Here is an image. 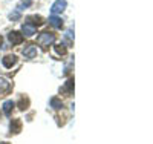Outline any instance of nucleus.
Masks as SVG:
<instances>
[{
    "mask_svg": "<svg viewBox=\"0 0 153 144\" xmlns=\"http://www.w3.org/2000/svg\"><path fill=\"white\" fill-rule=\"evenodd\" d=\"M2 43H3V38H2V37H0V45H2Z\"/></svg>",
    "mask_w": 153,
    "mask_h": 144,
    "instance_id": "18",
    "label": "nucleus"
},
{
    "mask_svg": "<svg viewBox=\"0 0 153 144\" xmlns=\"http://www.w3.org/2000/svg\"><path fill=\"white\" fill-rule=\"evenodd\" d=\"M11 90V83L6 80V78H0V95L8 94Z\"/></svg>",
    "mask_w": 153,
    "mask_h": 144,
    "instance_id": "7",
    "label": "nucleus"
},
{
    "mask_svg": "<svg viewBox=\"0 0 153 144\" xmlns=\"http://www.w3.org/2000/svg\"><path fill=\"white\" fill-rule=\"evenodd\" d=\"M2 63H3V66H5L6 69H9V68H12V66L17 63V57H16L14 54H8V55H5V57L2 58Z\"/></svg>",
    "mask_w": 153,
    "mask_h": 144,
    "instance_id": "5",
    "label": "nucleus"
},
{
    "mask_svg": "<svg viewBox=\"0 0 153 144\" xmlns=\"http://www.w3.org/2000/svg\"><path fill=\"white\" fill-rule=\"evenodd\" d=\"M37 55V46L35 45H28V46H25L23 49V57L25 58H34Z\"/></svg>",
    "mask_w": 153,
    "mask_h": 144,
    "instance_id": "4",
    "label": "nucleus"
},
{
    "mask_svg": "<svg viewBox=\"0 0 153 144\" xmlns=\"http://www.w3.org/2000/svg\"><path fill=\"white\" fill-rule=\"evenodd\" d=\"M19 17H20V12H19V11H16L14 14H9V19H11V20H17Z\"/></svg>",
    "mask_w": 153,
    "mask_h": 144,
    "instance_id": "17",
    "label": "nucleus"
},
{
    "mask_svg": "<svg viewBox=\"0 0 153 144\" xmlns=\"http://www.w3.org/2000/svg\"><path fill=\"white\" fill-rule=\"evenodd\" d=\"M14 106H16V103L12 101V100L5 101V103H3V113L9 116V115H11V112H12V109H14Z\"/></svg>",
    "mask_w": 153,
    "mask_h": 144,
    "instance_id": "10",
    "label": "nucleus"
},
{
    "mask_svg": "<svg viewBox=\"0 0 153 144\" xmlns=\"http://www.w3.org/2000/svg\"><path fill=\"white\" fill-rule=\"evenodd\" d=\"M35 31H37V28L34 25H31L29 22H25L23 23V26H22V32L26 35V37H31V35H34L35 34Z\"/></svg>",
    "mask_w": 153,
    "mask_h": 144,
    "instance_id": "6",
    "label": "nucleus"
},
{
    "mask_svg": "<svg viewBox=\"0 0 153 144\" xmlns=\"http://www.w3.org/2000/svg\"><path fill=\"white\" fill-rule=\"evenodd\" d=\"M8 40L11 45H20L23 43V34H20L19 31H11L8 34Z\"/></svg>",
    "mask_w": 153,
    "mask_h": 144,
    "instance_id": "2",
    "label": "nucleus"
},
{
    "mask_svg": "<svg viewBox=\"0 0 153 144\" xmlns=\"http://www.w3.org/2000/svg\"><path fill=\"white\" fill-rule=\"evenodd\" d=\"M51 106H52L54 109H61V107H63V103H61L60 98L52 97V98H51Z\"/></svg>",
    "mask_w": 153,
    "mask_h": 144,
    "instance_id": "13",
    "label": "nucleus"
},
{
    "mask_svg": "<svg viewBox=\"0 0 153 144\" xmlns=\"http://www.w3.org/2000/svg\"><path fill=\"white\" fill-rule=\"evenodd\" d=\"M54 49H55V52H57L58 55H65L66 54V46L65 45H55Z\"/></svg>",
    "mask_w": 153,
    "mask_h": 144,
    "instance_id": "16",
    "label": "nucleus"
},
{
    "mask_svg": "<svg viewBox=\"0 0 153 144\" xmlns=\"http://www.w3.org/2000/svg\"><path fill=\"white\" fill-rule=\"evenodd\" d=\"M0 144H9V143H0Z\"/></svg>",
    "mask_w": 153,
    "mask_h": 144,
    "instance_id": "19",
    "label": "nucleus"
},
{
    "mask_svg": "<svg viewBox=\"0 0 153 144\" xmlns=\"http://www.w3.org/2000/svg\"><path fill=\"white\" fill-rule=\"evenodd\" d=\"M9 129H11V134H19L22 130V121L20 120H11Z\"/></svg>",
    "mask_w": 153,
    "mask_h": 144,
    "instance_id": "8",
    "label": "nucleus"
},
{
    "mask_svg": "<svg viewBox=\"0 0 153 144\" xmlns=\"http://www.w3.org/2000/svg\"><path fill=\"white\" fill-rule=\"evenodd\" d=\"M65 40L68 45H72L74 43V34H72V29H68L66 34H65Z\"/></svg>",
    "mask_w": 153,
    "mask_h": 144,
    "instance_id": "15",
    "label": "nucleus"
},
{
    "mask_svg": "<svg viewBox=\"0 0 153 144\" xmlns=\"http://www.w3.org/2000/svg\"><path fill=\"white\" fill-rule=\"evenodd\" d=\"M28 20H34V22H29V23L34 25L35 28H37V26H40V25H43V19H42L40 16H32V17H29Z\"/></svg>",
    "mask_w": 153,
    "mask_h": 144,
    "instance_id": "14",
    "label": "nucleus"
},
{
    "mask_svg": "<svg viewBox=\"0 0 153 144\" xmlns=\"http://www.w3.org/2000/svg\"><path fill=\"white\" fill-rule=\"evenodd\" d=\"M63 90H65V92H68V94H72V92H74V78H69V80L66 81Z\"/></svg>",
    "mask_w": 153,
    "mask_h": 144,
    "instance_id": "12",
    "label": "nucleus"
},
{
    "mask_svg": "<svg viewBox=\"0 0 153 144\" xmlns=\"http://www.w3.org/2000/svg\"><path fill=\"white\" fill-rule=\"evenodd\" d=\"M55 42V34L54 32H49V31H45L42 32L40 35L37 37V43L42 45V46H49Z\"/></svg>",
    "mask_w": 153,
    "mask_h": 144,
    "instance_id": "1",
    "label": "nucleus"
},
{
    "mask_svg": "<svg viewBox=\"0 0 153 144\" xmlns=\"http://www.w3.org/2000/svg\"><path fill=\"white\" fill-rule=\"evenodd\" d=\"M66 9V0H57V2L51 6V12H52V16H57L60 12H63Z\"/></svg>",
    "mask_w": 153,
    "mask_h": 144,
    "instance_id": "3",
    "label": "nucleus"
},
{
    "mask_svg": "<svg viewBox=\"0 0 153 144\" xmlns=\"http://www.w3.org/2000/svg\"><path fill=\"white\" fill-rule=\"evenodd\" d=\"M49 25H52L54 28H57V29H61L63 20H61L58 16H51V17H49Z\"/></svg>",
    "mask_w": 153,
    "mask_h": 144,
    "instance_id": "9",
    "label": "nucleus"
},
{
    "mask_svg": "<svg viewBox=\"0 0 153 144\" xmlns=\"http://www.w3.org/2000/svg\"><path fill=\"white\" fill-rule=\"evenodd\" d=\"M28 106H29V100H28L26 97H22L20 101H19V109H20V110H26Z\"/></svg>",
    "mask_w": 153,
    "mask_h": 144,
    "instance_id": "11",
    "label": "nucleus"
}]
</instances>
